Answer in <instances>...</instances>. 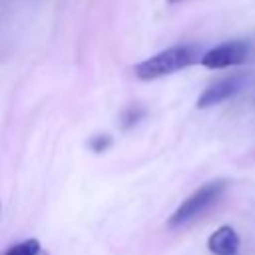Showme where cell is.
Returning a JSON list of instances; mask_svg holds the SVG:
<instances>
[{"mask_svg": "<svg viewBox=\"0 0 255 255\" xmlns=\"http://www.w3.org/2000/svg\"><path fill=\"white\" fill-rule=\"evenodd\" d=\"M199 60H201V52L197 44H177L135 64L133 72L139 80H155V78H163L173 72H179Z\"/></svg>", "mask_w": 255, "mask_h": 255, "instance_id": "1", "label": "cell"}, {"mask_svg": "<svg viewBox=\"0 0 255 255\" xmlns=\"http://www.w3.org/2000/svg\"><path fill=\"white\" fill-rule=\"evenodd\" d=\"M225 191V181H209L205 185H201L197 191H193L187 199H183V203L171 213L167 225L177 229V227H185L187 223L195 221L197 217H201L207 209H211L219 197Z\"/></svg>", "mask_w": 255, "mask_h": 255, "instance_id": "2", "label": "cell"}, {"mask_svg": "<svg viewBox=\"0 0 255 255\" xmlns=\"http://www.w3.org/2000/svg\"><path fill=\"white\" fill-rule=\"evenodd\" d=\"M249 52H251V44L247 40H229L201 54L199 62L205 68L219 70V68H229V66H237L245 62Z\"/></svg>", "mask_w": 255, "mask_h": 255, "instance_id": "3", "label": "cell"}, {"mask_svg": "<svg viewBox=\"0 0 255 255\" xmlns=\"http://www.w3.org/2000/svg\"><path fill=\"white\" fill-rule=\"evenodd\" d=\"M247 82V76L245 74H231L227 78H221L217 80L215 84H211L209 88L203 90V94L197 98V108H211V106H217L225 100H229L231 96H235L237 92L243 90Z\"/></svg>", "mask_w": 255, "mask_h": 255, "instance_id": "4", "label": "cell"}, {"mask_svg": "<svg viewBox=\"0 0 255 255\" xmlns=\"http://www.w3.org/2000/svg\"><path fill=\"white\" fill-rule=\"evenodd\" d=\"M207 247L213 255H237L239 253V235L235 233V229L231 225H221L219 229H215L209 235Z\"/></svg>", "mask_w": 255, "mask_h": 255, "instance_id": "5", "label": "cell"}, {"mask_svg": "<svg viewBox=\"0 0 255 255\" xmlns=\"http://www.w3.org/2000/svg\"><path fill=\"white\" fill-rule=\"evenodd\" d=\"M143 116H145V110L141 108V106H137V104H131V106H128L124 112H122V129H129V128H133L135 124H139L141 120H143Z\"/></svg>", "mask_w": 255, "mask_h": 255, "instance_id": "6", "label": "cell"}, {"mask_svg": "<svg viewBox=\"0 0 255 255\" xmlns=\"http://www.w3.org/2000/svg\"><path fill=\"white\" fill-rule=\"evenodd\" d=\"M40 241L38 239H26L18 245H12L10 249H6L0 255H40Z\"/></svg>", "mask_w": 255, "mask_h": 255, "instance_id": "7", "label": "cell"}, {"mask_svg": "<svg viewBox=\"0 0 255 255\" xmlns=\"http://www.w3.org/2000/svg\"><path fill=\"white\" fill-rule=\"evenodd\" d=\"M88 145H90L92 151L102 153V151H106V149L112 145V137H110L108 133H100V135H94V137L88 141Z\"/></svg>", "mask_w": 255, "mask_h": 255, "instance_id": "8", "label": "cell"}, {"mask_svg": "<svg viewBox=\"0 0 255 255\" xmlns=\"http://www.w3.org/2000/svg\"><path fill=\"white\" fill-rule=\"evenodd\" d=\"M169 4H177V2H183V0H167Z\"/></svg>", "mask_w": 255, "mask_h": 255, "instance_id": "9", "label": "cell"}]
</instances>
